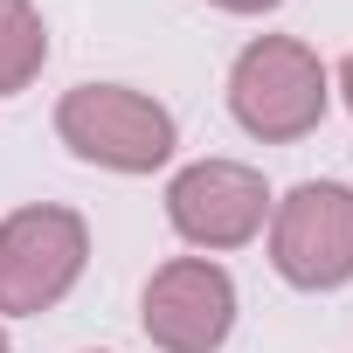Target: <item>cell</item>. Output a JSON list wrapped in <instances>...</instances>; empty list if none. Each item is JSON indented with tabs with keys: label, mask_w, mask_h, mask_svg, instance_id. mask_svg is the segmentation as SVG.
Wrapping results in <instances>:
<instances>
[{
	"label": "cell",
	"mask_w": 353,
	"mask_h": 353,
	"mask_svg": "<svg viewBox=\"0 0 353 353\" xmlns=\"http://www.w3.org/2000/svg\"><path fill=\"white\" fill-rule=\"evenodd\" d=\"M83 263H90V229L77 208H56V201L14 208L0 222V312L14 319L49 312L56 298H70Z\"/></svg>",
	"instance_id": "cell-3"
},
{
	"label": "cell",
	"mask_w": 353,
	"mask_h": 353,
	"mask_svg": "<svg viewBox=\"0 0 353 353\" xmlns=\"http://www.w3.org/2000/svg\"><path fill=\"white\" fill-rule=\"evenodd\" d=\"M49 63V28L28 0H0V97H14L42 77Z\"/></svg>",
	"instance_id": "cell-7"
},
{
	"label": "cell",
	"mask_w": 353,
	"mask_h": 353,
	"mask_svg": "<svg viewBox=\"0 0 353 353\" xmlns=\"http://www.w3.org/2000/svg\"><path fill=\"white\" fill-rule=\"evenodd\" d=\"M270 263L298 291H339L353 277V188L305 181L270 208Z\"/></svg>",
	"instance_id": "cell-4"
},
{
	"label": "cell",
	"mask_w": 353,
	"mask_h": 353,
	"mask_svg": "<svg viewBox=\"0 0 353 353\" xmlns=\"http://www.w3.org/2000/svg\"><path fill=\"white\" fill-rule=\"evenodd\" d=\"M0 353H8V332H0Z\"/></svg>",
	"instance_id": "cell-10"
},
{
	"label": "cell",
	"mask_w": 353,
	"mask_h": 353,
	"mask_svg": "<svg viewBox=\"0 0 353 353\" xmlns=\"http://www.w3.org/2000/svg\"><path fill=\"white\" fill-rule=\"evenodd\" d=\"M339 97H346V111H353V56L339 63Z\"/></svg>",
	"instance_id": "cell-9"
},
{
	"label": "cell",
	"mask_w": 353,
	"mask_h": 353,
	"mask_svg": "<svg viewBox=\"0 0 353 353\" xmlns=\"http://www.w3.org/2000/svg\"><path fill=\"white\" fill-rule=\"evenodd\" d=\"M325 104H332L325 63L291 35H256L229 70V111L250 139H270V145L305 139L325 118Z\"/></svg>",
	"instance_id": "cell-1"
},
{
	"label": "cell",
	"mask_w": 353,
	"mask_h": 353,
	"mask_svg": "<svg viewBox=\"0 0 353 353\" xmlns=\"http://www.w3.org/2000/svg\"><path fill=\"white\" fill-rule=\"evenodd\" d=\"M208 8H222V14H270L277 0H208Z\"/></svg>",
	"instance_id": "cell-8"
},
{
	"label": "cell",
	"mask_w": 353,
	"mask_h": 353,
	"mask_svg": "<svg viewBox=\"0 0 353 353\" xmlns=\"http://www.w3.org/2000/svg\"><path fill=\"white\" fill-rule=\"evenodd\" d=\"M263 215H270L263 173L243 159H194L166 188V222L194 250H243L263 229Z\"/></svg>",
	"instance_id": "cell-6"
},
{
	"label": "cell",
	"mask_w": 353,
	"mask_h": 353,
	"mask_svg": "<svg viewBox=\"0 0 353 353\" xmlns=\"http://www.w3.org/2000/svg\"><path fill=\"white\" fill-rule=\"evenodd\" d=\"M139 319L159 353H215L236 325V284L208 256H173L152 270Z\"/></svg>",
	"instance_id": "cell-5"
},
{
	"label": "cell",
	"mask_w": 353,
	"mask_h": 353,
	"mask_svg": "<svg viewBox=\"0 0 353 353\" xmlns=\"http://www.w3.org/2000/svg\"><path fill=\"white\" fill-rule=\"evenodd\" d=\"M56 132L77 159L111 166V173H152L181 145L173 111L152 104L145 90H125V83H77L56 104Z\"/></svg>",
	"instance_id": "cell-2"
}]
</instances>
